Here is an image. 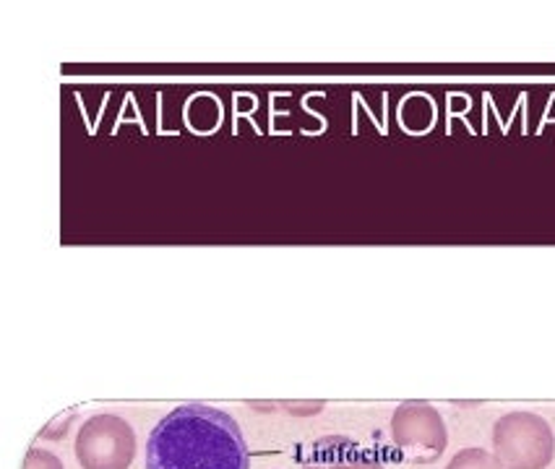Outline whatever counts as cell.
Wrapping results in <instances>:
<instances>
[{
	"label": "cell",
	"mask_w": 555,
	"mask_h": 469,
	"mask_svg": "<svg viewBox=\"0 0 555 469\" xmlns=\"http://www.w3.org/2000/svg\"><path fill=\"white\" fill-rule=\"evenodd\" d=\"M146 469H250V452L237 420L224 409L180 404L154 426Z\"/></svg>",
	"instance_id": "1"
},
{
	"label": "cell",
	"mask_w": 555,
	"mask_h": 469,
	"mask_svg": "<svg viewBox=\"0 0 555 469\" xmlns=\"http://www.w3.org/2000/svg\"><path fill=\"white\" fill-rule=\"evenodd\" d=\"M493 452L506 469H545L555 456V435L534 413H508L493 428Z\"/></svg>",
	"instance_id": "2"
},
{
	"label": "cell",
	"mask_w": 555,
	"mask_h": 469,
	"mask_svg": "<svg viewBox=\"0 0 555 469\" xmlns=\"http://www.w3.org/2000/svg\"><path fill=\"white\" fill-rule=\"evenodd\" d=\"M81 469H128L135 456V433L118 415H94L76 433Z\"/></svg>",
	"instance_id": "3"
},
{
	"label": "cell",
	"mask_w": 555,
	"mask_h": 469,
	"mask_svg": "<svg viewBox=\"0 0 555 469\" xmlns=\"http://www.w3.org/2000/svg\"><path fill=\"white\" fill-rule=\"evenodd\" d=\"M391 439L415 465H434L447 452L449 433L443 417L428 402H402L393 409Z\"/></svg>",
	"instance_id": "4"
},
{
	"label": "cell",
	"mask_w": 555,
	"mask_h": 469,
	"mask_svg": "<svg viewBox=\"0 0 555 469\" xmlns=\"http://www.w3.org/2000/svg\"><path fill=\"white\" fill-rule=\"evenodd\" d=\"M358 452V446L345 435H324L302 454V469H337L341 461H347Z\"/></svg>",
	"instance_id": "5"
},
{
	"label": "cell",
	"mask_w": 555,
	"mask_h": 469,
	"mask_svg": "<svg viewBox=\"0 0 555 469\" xmlns=\"http://www.w3.org/2000/svg\"><path fill=\"white\" fill-rule=\"evenodd\" d=\"M447 469H503L499 456L486 452V448H462Z\"/></svg>",
	"instance_id": "6"
},
{
	"label": "cell",
	"mask_w": 555,
	"mask_h": 469,
	"mask_svg": "<svg viewBox=\"0 0 555 469\" xmlns=\"http://www.w3.org/2000/svg\"><path fill=\"white\" fill-rule=\"evenodd\" d=\"M24 469H66L63 461L57 459L48 448H29L27 459H24Z\"/></svg>",
	"instance_id": "7"
},
{
	"label": "cell",
	"mask_w": 555,
	"mask_h": 469,
	"mask_svg": "<svg viewBox=\"0 0 555 469\" xmlns=\"http://www.w3.org/2000/svg\"><path fill=\"white\" fill-rule=\"evenodd\" d=\"M337 469H384V467H380L376 459H371V456L354 452V454L350 456V459L341 461V465H339Z\"/></svg>",
	"instance_id": "8"
},
{
	"label": "cell",
	"mask_w": 555,
	"mask_h": 469,
	"mask_svg": "<svg viewBox=\"0 0 555 469\" xmlns=\"http://www.w3.org/2000/svg\"><path fill=\"white\" fill-rule=\"evenodd\" d=\"M285 409L287 413H293V415H315V413H321V409H324V402H302V404H285Z\"/></svg>",
	"instance_id": "9"
}]
</instances>
